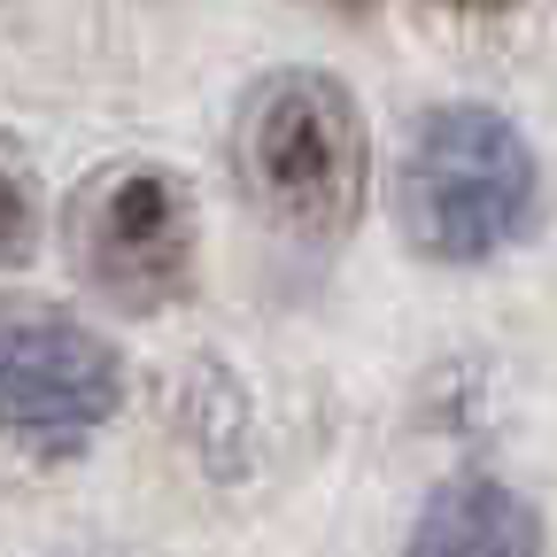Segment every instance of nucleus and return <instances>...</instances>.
I'll list each match as a JSON object with an SVG mask.
<instances>
[{"instance_id":"f257e3e1","label":"nucleus","mask_w":557,"mask_h":557,"mask_svg":"<svg viewBox=\"0 0 557 557\" xmlns=\"http://www.w3.org/2000/svg\"><path fill=\"white\" fill-rule=\"evenodd\" d=\"M233 171L271 233H287L302 248L348 240V225L364 218V178H372L364 116L348 101V86L325 78V70L263 78L233 124Z\"/></svg>"},{"instance_id":"f03ea898","label":"nucleus","mask_w":557,"mask_h":557,"mask_svg":"<svg viewBox=\"0 0 557 557\" xmlns=\"http://www.w3.org/2000/svg\"><path fill=\"white\" fill-rule=\"evenodd\" d=\"M534 201H542V171L511 116L457 101L410 124L395 163V218L418 256L434 263L504 256L534 225Z\"/></svg>"},{"instance_id":"7ed1b4c3","label":"nucleus","mask_w":557,"mask_h":557,"mask_svg":"<svg viewBox=\"0 0 557 557\" xmlns=\"http://www.w3.org/2000/svg\"><path fill=\"white\" fill-rule=\"evenodd\" d=\"M70 263L109 310H171L194 287L201 218L178 171L163 163H109L70 201Z\"/></svg>"},{"instance_id":"20e7f679","label":"nucleus","mask_w":557,"mask_h":557,"mask_svg":"<svg viewBox=\"0 0 557 557\" xmlns=\"http://www.w3.org/2000/svg\"><path fill=\"white\" fill-rule=\"evenodd\" d=\"M116 403H124V364L86 318L32 295L0 302V434L9 442L39 457H70L116 418Z\"/></svg>"},{"instance_id":"39448f33","label":"nucleus","mask_w":557,"mask_h":557,"mask_svg":"<svg viewBox=\"0 0 557 557\" xmlns=\"http://www.w3.org/2000/svg\"><path fill=\"white\" fill-rule=\"evenodd\" d=\"M410 557H549V542L527 496H511L504 480L465 472L426 496V511L410 527Z\"/></svg>"},{"instance_id":"423d86ee","label":"nucleus","mask_w":557,"mask_h":557,"mask_svg":"<svg viewBox=\"0 0 557 557\" xmlns=\"http://www.w3.org/2000/svg\"><path fill=\"white\" fill-rule=\"evenodd\" d=\"M39 225H47V201H39V178L24 163V148L0 132V271L24 263L39 248Z\"/></svg>"},{"instance_id":"0eeeda50","label":"nucleus","mask_w":557,"mask_h":557,"mask_svg":"<svg viewBox=\"0 0 557 557\" xmlns=\"http://www.w3.org/2000/svg\"><path fill=\"white\" fill-rule=\"evenodd\" d=\"M310 9H333V16H364L372 0H310Z\"/></svg>"},{"instance_id":"6e6552de","label":"nucleus","mask_w":557,"mask_h":557,"mask_svg":"<svg viewBox=\"0 0 557 557\" xmlns=\"http://www.w3.org/2000/svg\"><path fill=\"white\" fill-rule=\"evenodd\" d=\"M442 9H511V0H442Z\"/></svg>"}]
</instances>
